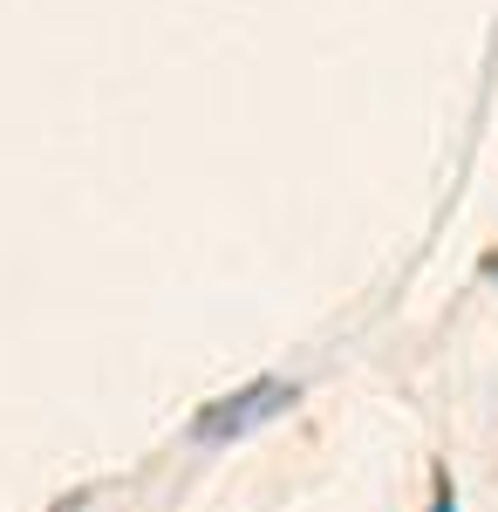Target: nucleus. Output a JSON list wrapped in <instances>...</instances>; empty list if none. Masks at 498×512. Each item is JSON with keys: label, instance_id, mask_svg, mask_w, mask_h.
Here are the masks:
<instances>
[{"label": "nucleus", "instance_id": "2", "mask_svg": "<svg viewBox=\"0 0 498 512\" xmlns=\"http://www.w3.org/2000/svg\"><path fill=\"white\" fill-rule=\"evenodd\" d=\"M430 512H458V492H451V478L437 472V492H430Z\"/></svg>", "mask_w": 498, "mask_h": 512}, {"label": "nucleus", "instance_id": "3", "mask_svg": "<svg viewBox=\"0 0 498 512\" xmlns=\"http://www.w3.org/2000/svg\"><path fill=\"white\" fill-rule=\"evenodd\" d=\"M55 512H89V492H69V499H62Z\"/></svg>", "mask_w": 498, "mask_h": 512}, {"label": "nucleus", "instance_id": "4", "mask_svg": "<svg viewBox=\"0 0 498 512\" xmlns=\"http://www.w3.org/2000/svg\"><path fill=\"white\" fill-rule=\"evenodd\" d=\"M485 267H492V280H498V253H492V260H485Z\"/></svg>", "mask_w": 498, "mask_h": 512}, {"label": "nucleus", "instance_id": "1", "mask_svg": "<svg viewBox=\"0 0 498 512\" xmlns=\"http://www.w3.org/2000/svg\"><path fill=\"white\" fill-rule=\"evenodd\" d=\"M294 403H301V390H294L287 376H253V383H239V390L212 396V403L192 417V437L198 444H232V437H253L260 424L287 417Z\"/></svg>", "mask_w": 498, "mask_h": 512}]
</instances>
